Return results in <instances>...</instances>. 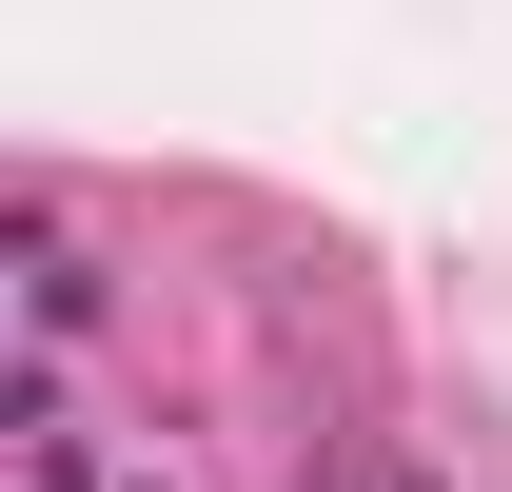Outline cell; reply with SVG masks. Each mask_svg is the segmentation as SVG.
Listing matches in <instances>:
<instances>
[{
	"mask_svg": "<svg viewBox=\"0 0 512 492\" xmlns=\"http://www.w3.org/2000/svg\"><path fill=\"white\" fill-rule=\"evenodd\" d=\"M99 492H178V473H99Z\"/></svg>",
	"mask_w": 512,
	"mask_h": 492,
	"instance_id": "1",
	"label": "cell"
}]
</instances>
